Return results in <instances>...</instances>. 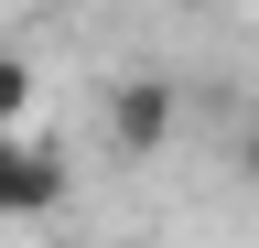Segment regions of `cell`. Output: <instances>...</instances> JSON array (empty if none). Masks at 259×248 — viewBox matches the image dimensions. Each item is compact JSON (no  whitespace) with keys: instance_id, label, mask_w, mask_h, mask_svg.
I'll return each mask as SVG.
<instances>
[{"instance_id":"obj_1","label":"cell","mask_w":259,"mask_h":248,"mask_svg":"<svg viewBox=\"0 0 259 248\" xmlns=\"http://www.w3.org/2000/svg\"><path fill=\"white\" fill-rule=\"evenodd\" d=\"M65 194H76L65 151L32 140V119H22V130H0V216H11V227H32V216H65Z\"/></svg>"},{"instance_id":"obj_2","label":"cell","mask_w":259,"mask_h":248,"mask_svg":"<svg viewBox=\"0 0 259 248\" xmlns=\"http://www.w3.org/2000/svg\"><path fill=\"white\" fill-rule=\"evenodd\" d=\"M173 130H184V86L151 76V65H130V76L108 86V151H119V162H151Z\"/></svg>"},{"instance_id":"obj_3","label":"cell","mask_w":259,"mask_h":248,"mask_svg":"<svg viewBox=\"0 0 259 248\" xmlns=\"http://www.w3.org/2000/svg\"><path fill=\"white\" fill-rule=\"evenodd\" d=\"M32 97H44V76H32L22 54H0V130H22V119H32Z\"/></svg>"},{"instance_id":"obj_4","label":"cell","mask_w":259,"mask_h":248,"mask_svg":"<svg viewBox=\"0 0 259 248\" xmlns=\"http://www.w3.org/2000/svg\"><path fill=\"white\" fill-rule=\"evenodd\" d=\"M238 183H248V194H259V130L238 140Z\"/></svg>"}]
</instances>
